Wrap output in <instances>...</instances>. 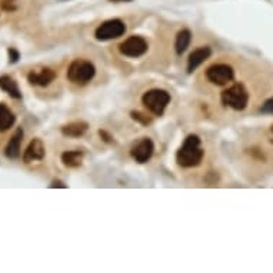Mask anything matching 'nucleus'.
Wrapping results in <instances>:
<instances>
[{
  "label": "nucleus",
  "instance_id": "nucleus-6",
  "mask_svg": "<svg viewBox=\"0 0 273 273\" xmlns=\"http://www.w3.org/2000/svg\"><path fill=\"white\" fill-rule=\"evenodd\" d=\"M206 77H208V81H209L210 83L223 86L226 83L233 81L235 72H233L232 66H229V64H213V66H210L209 69L206 70Z\"/></svg>",
  "mask_w": 273,
  "mask_h": 273
},
{
  "label": "nucleus",
  "instance_id": "nucleus-10",
  "mask_svg": "<svg viewBox=\"0 0 273 273\" xmlns=\"http://www.w3.org/2000/svg\"><path fill=\"white\" fill-rule=\"evenodd\" d=\"M45 154H46V150H45L43 142L41 139H33L24 150L23 162L24 163H32V162L43 161Z\"/></svg>",
  "mask_w": 273,
  "mask_h": 273
},
{
  "label": "nucleus",
  "instance_id": "nucleus-3",
  "mask_svg": "<svg viewBox=\"0 0 273 273\" xmlns=\"http://www.w3.org/2000/svg\"><path fill=\"white\" fill-rule=\"evenodd\" d=\"M222 102L223 105L229 106L235 110H243L249 102V93L243 85L236 83L222 93Z\"/></svg>",
  "mask_w": 273,
  "mask_h": 273
},
{
  "label": "nucleus",
  "instance_id": "nucleus-11",
  "mask_svg": "<svg viewBox=\"0 0 273 273\" xmlns=\"http://www.w3.org/2000/svg\"><path fill=\"white\" fill-rule=\"evenodd\" d=\"M210 55H212V50L208 46H203V48L193 50L189 59H187V72H194L202 63H205L209 59Z\"/></svg>",
  "mask_w": 273,
  "mask_h": 273
},
{
  "label": "nucleus",
  "instance_id": "nucleus-23",
  "mask_svg": "<svg viewBox=\"0 0 273 273\" xmlns=\"http://www.w3.org/2000/svg\"><path fill=\"white\" fill-rule=\"evenodd\" d=\"M272 132H273V126H272Z\"/></svg>",
  "mask_w": 273,
  "mask_h": 273
},
{
  "label": "nucleus",
  "instance_id": "nucleus-12",
  "mask_svg": "<svg viewBox=\"0 0 273 273\" xmlns=\"http://www.w3.org/2000/svg\"><path fill=\"white\" fill-rule=\"evenodd\" d=\"M22 140H23V130L19 128L15 132V135L10 137V140L6 145L5 149V154L8 159H17L20 156V146H22Z\"/></svg>",
  "mask_w": 273,
  "mask_h": 273
},
{
  "label": "nucleus",
  "instance_id": "nucleus-14",
  "mask_svg": "<svg viewBox=\"0 0 273 273\" xmlns=\"http://www.w3.org/2000/svg\"><path fill=\"white\" fill-rule=\"evenodd\" d=\"M88 128L89 125L86 122H72V123L64 125L63 128H62V133L67 137H79L86 133Z\"/></svg>",
  "mask_w": 273,
  "mask_h": 273
},
{
  "label": "nucleus",
  "instance_id": "nucleus-20",
  "mask_svg": "<svg viewBox=\"0 0 273 273\" xmlns=\"http://www.w3.org/2000/svg\"><path fill=\"white\" fill-rule=\"evenodd\" d=\"M262 112L269 113V114H273V99L266 100L265 105L262 106Z\"/></svg>",
  "mask_w": 273,
  "mask_h": 273
},
{
  "label": "nucleus",
  "instance_id": "nucleus-9",
  "mask_svg": "<svg viewBox=\"0 0 273 273\" xmlns=\"http://www.w3.org/2000/svg\"><path fill=\"white\" fill-rule=\"evenodd\" d=\"M56 79V72L49 69V67H45V69H41L37 72H30L27 74V81L33 86H49L52 82Z\"/></svg>",
  "mask_w": 273,
  "mask_h": 273
},
{
  "label": "nucleus",
  "instance_id": "nucleus-18",
  "mask_svg": "<svg viewBox=\"0 0 273 273\" xmlns=\"http://www.w3.org/2000/svg\"><path fill=\"white\" fill-rule=\"evenodd\" d=\"M9 53V63L10 64H15L19 62V59H20V53L17 52L15 48H9L8 50Z\"/></svg>",
  "mask_w": 273,
  "mask_h": 273
},
{
  "label": "nucleus",
  "instance_id": "nucleus-4",
  "mask_svg": "<svg viewBox=\"0 0 273 273\" xmlns=\"http://www.w3.org/2000/svg\"><path fill=\"white\" fill-rule=\"evenodd\" d=\"M143 105L156 116H162L165 113V109L168 107L170 102V95L166 90L162 89H152L149 92H146L142 97Z\"/></svg>",
  "mask_w": 273,
  "mask_h": 273
},
{
  "label": "nucleus",
  "instance_id": "nucleus-5",
  "mask_svg": "<svg viewBox=\"0 0 273 273\" xmlns=\"http://www.w3.org/2000/svg\"><path fill=\"white\" fill-rule=\"evenodd\" d=\"M126 32V24L123 23L119 19H112V20H106L100 24L95 32L97 41H112L118 39L122 34Z\"/></svg>",
  "mask_w": 273,
  "mask_h": 273
},
{
  "label": "nucleus",
  "instance_id": "nucleus-2",
  "mask_svg": "<svg viewBox=\"0 0 273 273\" xmlns=\"http://www.w3.org/2000/svg\"><path fill=\"white\" fill-rule=\"evenodd\" d=\"M96 69L93 63H90L88 60H74L69 66L67 70V79L74 83V85H86L95 77Z\"/></svg>",
  "mask_w": 273,
  "mask_h": 273
},
{
  "label": "nucleus",
  "instance_id": "nucleus-13",
  "mask_svg": "<svg viewBox=\"0 0 273 273\" xmlns=\"http://www.w3.org/2000/svg\"><path fill=\"white\" fill-rule=\"evenodd\" d=\"M0 89L5 93H8L10 97H13V99H22V92L19 89L17 82L13 77L8 76V74L0 76Z\"/></svg>",
  "mask_w": 273,
  "mask_h": 273
},
{
  "label": "nucleus",
  "instance_id": "nucleus-19",
  "mask_svg": "<svg viewBox=\"0 0 273 273\" xmlns=\"http://www.w3.org/2000/svg\"><path fill=\"white\" fill-rule=\"evenodd\" d=\"M132 118L135 119V121L140 122V123H143V125H147V123H150V119L145 116L143 113L140 112H132Z\"/></svg>",
  "mask_w": 273,
  "mask_h": 273
},
{
  "label": "nucleus",
  "instance_id": "nucleus-8",
  "mask_svg": "<svg viewBox=\"0 0 273 273\" xmlns=\"http://www.w3.org/2000/svg\"><path fill=\"white\" fill-rule=\"evenodd\" d=\"M153 150H154V145L149 137H143L136 146H133L132 149V158L137 162V163H146L152 158Z\"/></svg>",
  "mask_w": 273,
  "mask_h": 273
},
{
  "label": "nucleus",
  "instance_id": "nucleus-21",
  "mask_svg": "<svg viewBox=\"0 0 273 273\" xmlns=\"http://www.w3.org/2000/svg\"><path fill=\"white\" fill-rule=\"evenodd\" d=\"M50 187H63V189H66L67 186L64 185L63 182H60V180H53V182H52V185H50Z\"/></svg>",
  "mask_w": 273,
  "mask_h": 273
},
{
  "label": "nucleus",
  "instance_id": "nucleus-15",
  "mask_svg": "<svg viewBox=\"0 0 273 273\" xmlns=\"http://www.w3.org/2000/svg\"><path fill=\"white\" fill-rule=\"evenodd\" d=\"M16 122L15 113L9 109L8 106L0 103V132H6L12 128Z\"/></svg>",
  "mask_w": 273,
  "mask_h": 273
},
{
  "label": "nucleus",
  "instance_id": "nucleus-1",
  "mask_svg": "<svg viewBox=\"0 0 273 273\" xmlns=\"http://www.w3.org/2000/svg\"><path fill=\"white\" fill-rule=\"evenodd\" d=\"M177 163L182 168H194L201 165L203 159V149L201 146V139L196 135H189L186 137L183 145L180 146L176 154Z\"/></svg>",
  "mask_w": 273,
  "mask_h": 273
},
{
  "label": "nucleus",
  "instance_id": "nucleus-22",
  "mask_svg": "<svg viewBox=\"0 0 273 273\" xmlns=\"http://www.w3.org/2000/svg\"><path fill=\"white\" fill-rule=\"evenodd\" d=\"M110 2H132V0H110Z\"/></svg>",
  "mask_w": 273,
  "mask_h": 273
},
{
  "label": "nucleus",
  "instance_id": "nucleus-7",
  "mask_svg": "<svg viewBox=\"0 0 273 273\" xmlns=\"http://www.w3.org/2000/svg\"><path fill=\"white\" fill-rule=\"evenodd\" d=\"M122 55L128 57H140L147 52V42L140 36H130L119 46Z\"/></svg>",
  "mask_w": 273,
  "mask_h": 273
},
{
  "label": "nucleus",
  "instance_id": "nucleus-17",
  "mask_svg": "<svg viewBox=\"0 0 273 273\" xmlns=\"http://www.w3.org/2000/svg\"><path fill=\"white\" fill-rule=\"evenodd\" d=\"M190 42H192V33H190V30L183 29V30H180V32L177 33L176 43H175V48H176L177 55H182L186 49L189 48Z\"/></svg>",
  "mask_w": 273,
  "mask_h": 273
},
{
  "label": "nucleus",
  "instance_id": "nucleus-16",
  "mask_svg": "<svg viewBox=\"0 0 273 273\" xmlns=\"http://www.w3.org/2000/svg\"><path fill=\"white\" fill-rule=\"evenodd\" d=\"M83 161V152L82 150H67L62 153V162L67 168H79Z\"/></svg>",
  "mask_w": 273,
  "mask_h": 273
}]
</instances>
